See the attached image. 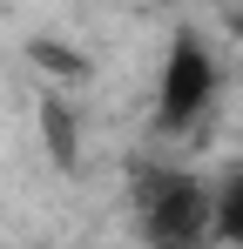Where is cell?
<instances>
[{
  "label": "cell",
  "instance_id": "obj_1",
  "mask_svg": "<svg viewBox=\"0 0 243 249\" xmlns=\"http://www.w3.org/2000/svg\"><path fill=\"white\" fill-rule=\"evenodd\" d=\"M135 229L149 249H209V182L149 162L135 175Z\"/></svg>",
  "mask_w": 243,
  "mask_h": 249
},
{
  "label": "cell",
  "instance_id": "obj_2",
  "mask_svg": "<svg viewBox=\"0 0 243 249\" xmlns=\"http://www.w3.org/2000/svg\"><path fill=\"white\" fill-rule=\"evenodd\" d=\"M216 88H223L216 54H209L196 34H176L169 54H162V81H156V128L162 135H189V128L209 115Z\"/></svg>",
  "mask_w": 243,
  "mask_h": 249
},
{
  "label": "cell",
  "instance_id": "obj_3",
  "mask_svg": "<svg viewBox=\"0 0 243 249\" xmlns=\"http://www.w3.org/2000/svg\"><path fill=\"white\" fill-rule=\"evenodd\" d=\"M209 243L243 249V162H230L209 182Z\"/></svg>",
  "mask_w": 243,
  "mask_h": 249
},
{
  "label": "cell",
  "instance_id": "obj_4",
  "mask_svg": "<svg viewBox=\"0 0 243 249\" xmlns=\"http://www.w3.org/2000/svg\"><path fill=\"white\" fill-rule=\"evenodd\" d=\"M40 135H47V155H54L61 168L81 162V128H75V108H68L61 94H47V101H40Z\"/></svg>",
  "mask_w": 243,
  "mask_h": 249
}]
</instances>
